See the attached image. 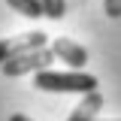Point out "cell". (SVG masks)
<instances>
[{
    "mask_svg": "<svg viewBox=\"0 0 121 121\" xmlns=\"http://www.w3.org/2000/svg\"><path fill=\"white\" fill-rule=\"evenodd\" d=\"M52 48L45 45V48H33V52H24V55H18V58H9L0 64V73L15 79V76H24V73H39V70H48L52 67Z\"/></svg>",
    "mask_w": 121,
    "mask_h": 121,
    "instance_id": "obj_2",
    "label": "cell"
},
{
    "mask_svg": "<svg viewBox=\"0 0 121 121\" xmlns=\"http://www.w3.org/2000/svg\"><path fill=\"white\" fill-rule=\"evenodd\" d=\"M100 109H103V97H100V91H91V94L82 97V103L73 109V115H70L67 121H97Z\"/></svg>",
    "mask_w": 121,
    "mask_h": 121,
    "instance_id": "obj_5",
    "label": "cell"
},
{
    "mask_svg": "<svg viewBox=\"0 0 121 121\" xmlns=\"http://www.w3.org/2000/svg\"><path fill=\"white\" fill-rule=\"evenodd\" d=\"M48 48H52L55 60H64L70 70H82V67L88 64V48H85V45H79V43H73L70 36H58Z\"/></svg>",
    "mask_w": 121,
    "mask_h": 121,
    "instance_id": "obj_4",
    "label": "cell"
},
{
    "mask_svg": "<svg viewBox=\"0 0 121 121\" xmlns=\"http://www.w3.org/2000/svg\"><path fill=\"white\" fill-rule=\"evenodd\" d=\"M45 45H48V36L43 30H30L21 36H0V64L9 58H18L24 52H33V48H45Z\"/></svg>",
    "mask_w": 121,
    "mask_h": 121,
    "instance_id": "obj_3",
    "label": "cell"
},
{
    "mask_svg": "<svg viewBox=\"0 0 121 121\" xmlns=\"http://www.w3.org/2000/svg\"><path fill=\"white\" fill-rule=\"evenodd\" d=\"M6 6L24 18H43V0H6Z\"/></svg>",
    "mask_w": 121,
    "mask_h": 121,
    "instance_id": "obj_6",
    "label": "cell"
},
{
    "mask_svg": "<svg viewBox=\"0 0 121 121\" xmlns=\"http://www.w3.org/2000/svg\"><path fill=\"white\" fill-rule=\"evenodd\" d=\"M9 121H30L27 115H21V112H18V115H9Z\"/></svg>",
    "mask_w": 121,
    "mask_h": 121,
    "instance_id": "obj_9",
    "label": "cell"
},
{
    "mask_svg": "<svg viewBox=\"0 0 121 121\" xmlns=\"http://www.w3.org/2000/svg\"><path fill=\"white\" fill-rule=\"evenodd\" d=\"M115 121H121V118H115Z\"/></svg>",
    "mask_w": 121,
    "mask_h": 121,
    "instance_id": "obj_10",
    "label": "cell"
},
{
    "mask_svg": "<svg viewBox=\"0 0 121 121\" xmlns=\"http://www.w3.org/2000/svg\"><path fill=\"white\" fill-rule=\"evenodd\" d=\"M103 9L109 18H121V0H103Z\"/></svg>",
    "mask_w": 121,
    "mask_h": 121,
    "instance_id": "obj_8",
    "label": "cell"
},
{
    "mask_svg": "<svg viewBox=\"0 0 121 121\" xmlns=\"http://www.w3.org/2000/svg\"><path fill=\"white\" fill-rule=\"evenodd\" d=\"M39 91H55V94H91L97 91V76L70 70V73H55V70H39L36 82Z\"/></svg>",
    "mask_w": 121,
    "mask_h": 121,
    "instance_id": "obj_1",
    "label": "cell"
},
{
    "mask_svg": "<svg viewBox=\"0 0 121 121\" xmlns=\"http://www.w3.org/2000/svg\"><path fill=\"white\" fill-rule=\"evenodd\" d=\"M64 12H67V0H43V15L45 18L58 21V18H64Z\"/></svg>",
    "mask_w": 121,
    "mask_h": 121,
    "instance_id": "obj_7",
    "label": "cell"
}]
</instances>
